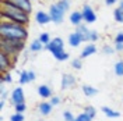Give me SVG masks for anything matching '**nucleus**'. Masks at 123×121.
Returning a JSON list of instances; mask_svg holds the SVG:
<instances>
[{"label": "nucleus", "instance_id": "nucleus-1", "mask_svg": "<svg viewBox=\"0 0 123 121\" xmlns=\"http://www.w3.org/2000/svg\"><path fill=\"white\" fill-rule=\"evenodd\" d=\"M0 4H1V7H0L1 22H17L21 24V25H25V27L30 24V14L25 13L24 10L7 3L6 0H1Z\"/></svg>", "mask_w": 123, "mask_h": 121}, {"label": "nucleus", "instance_id": "nucleus-2", "mask_svg": "<svg viewBox=\"0 0 123 121\" xmlns=\"http://www.w3.org/2000/svg\"><path fill=\"white\" fill-rule=\"evenodd\" d=\"M0 38L27 40L28 29L25 25L17 22H0Z\"/></svg>", "mask_w": 123, "mask_h": 121}, {"label": "nucleus", "instance_id": "nucleus-3", "mask_svg": "<svg viewBox=\"0 0 123 121\" xmlns=\"http://www.w3.org/2000/svg\"><path fill=\"white\" fill-rule=\"evenodd\" d=\"M25 47V40L20 39H4L0 38V52L6 53L7 56L15 59L18 53Z\"/></svg>", "mask_w": 123, "mask_h": 121}, {"label": "nucleus", "instance_id": "nucleus-4", "mask_svg": "<svg viewBox=\"0 0 123 121\" xmlns=\"http://www.w3.org/2000/svg\"><path fill=\"white\" fill-rule=\"evenodd\" d=\"M14 60L15 59L7 56V54L3 53V52H0V72H1V74H4V72H10V68L13 67Z\"/></svg>", "mask_w": 123, "mask_h": 121}, {"label": "nucleus", "instance_id": "nucleus-5", "mask_svg": "<svg viewBox=\"0 0 123 121\" xmlns=\"http://www.w3.org/2000/svg\"><path fill=\"white\" fill-rule=\"evenodd\" d=\"M49 15H50V20L55 24H62L63 22V18H64V11L59 8L57 4H52L49 7Z\"/></svg>", "mask_w": 123, "mask_h": 121}, {"label": "nucleus", "instance_id": "nucleus-6", "mask_svg": "<svg viewBox=\"0 0 123 121\" xmlns=\"http://www.w3.org/2000/svg\"><path fill=\"white\" fill-rule=\"evenodd\" d=\"M6 1L10 3V4H13V6H15V7L24 10L28 14L32 11V3H31V0H6Z\"/></svg>", "mask_w": 123, "mask_h": 121}, {"label": "nucleus", "instance_id": "nucleus-7", "mask_svg": "<svg viewBox=\"0 0 123 121\" xmlns=\"http://www.w3.org/2000/svg\"><path fill=\"white\" fill-rule=\"evenodd\" d=\"M81 13H83V18H84V22L87 24H92L97 21V15L94 13V10H92L91 6H88V4H85L83 10H81Z\"/></svg>", "mask_w": 123, "mask_h": 121}, {"label": "nucleus", "instance_id": "nucleus-8", "mask_svg": "<svg viewBox=\"0 0 123 121\" xmlns=\"http://www.w3.org/2000/svg\"><path fill=\"white\" fill-rule=\"evenodd\" d=\"M46 49L53 54L56 52H60V50H64V43H63V39L62 38H55L50 40V43L48 46H45Z\"/></svg>", "mask_w": 123, "mask_h": 121}, {"label": "nucleus", "instance_id": "nucleus-9", "mask_svg": "<svg viewBox=\"0 0 123 121\" xmlns=\"http://www.w3.org/2000/svg\"><path fill=\"white\" fill-rule=\"evenodd\" d=\"M11 104H20V103H25V95H24L23 88H15L13 93H11V98H10Z\"/></svg>", "mask_w": 123, "mask_h": 121}, {"label": "nucleus", "instance_id": "nucleus-10", "mask_svg": "<svg viewBox=\"0 0 123 121\" xmlns=\"http://www.w3.org/2000/svg\"><path fill=\"white\" fill-rule=\"evenodd\" d=\"M76 32L80 35V38L83 39V42H91V31L88 29L85 25H83V24L78 25Z\"/></svg>", "mask_w": 123, "mask_h": 121}, {"label": "nucleus", "instance_id": "nucleus-11", "mask_svg": "<svg viewBox=\"0 0 123 121\" xmlns=\"http://www.w3.org/2000/svg\"><path fill=\"white\" fill-rule=\"evenodd\" d=\"M74 83H76L74 75H71V74H63V77H62V89L71 88Z\"/></svg>", "mask_w": 123, "mask_h": 121}, {"label": "nucleus", "instance_id": "nucleus-12", "mask_svg": "<svg viewBox=\"0 0 123 121\" xmlns=\"http://www.w3.org/2000/svg\"><path fill=\"white\" fill-rule=\"evenodd\" d=\"M35 21L39 24V25H45V24L50 22V15L49 13H45V11H38L37 15H35Z\"/></svg>", "mask_w": 123, "mask_h": 121}, {"label": "nucleus", "instance_id": "nucleus-13", "mask_svg": "<svg viewBox=\"0 0 123 121\" xmlns=\"http://www.w3.org/2000/svg\"><path fill=\"white\" fill-rule=\"evenodd\" d=\"M95 52H97V46L94 45V43H88V45L83 49V52H81V54H80V59H81V60H83V59H87L88 56L94 54Z\"/></svg>", "mask_w": 123, "mask_h": 121}, {"label": "nucleus", "instance_id": "nucleus-14", "mask_svg": "<svg viewBox=\"0 0 123 121\" xmlns=\"http://www.w3.org/2000/svg\"><path fill=\"white\" fill-rule=\"evenodd\" d=\"M84 21V18H83V13L81 11H73L71 14H70V22L73 24V25H81V22Z\"/></svg>", "mask_w": 123, "mask_h": 121}, {"label": "nucleus", "instance_id": "nucleus-15", "mask_svg": "<svg viewBox=\"0 0 123 121\" xmlns=\"http://www.w3.org/2000/svg\"><path fill=\"white\" fill-rule=\"evenodd\" d=\"M38 95L42 99H48V98H52V89L49 85H41L38 86Z\"/></svg>", "mask_w": 123, "mask_h": 121}, {"label": "nucleus", "instance_id": "nucleus-16", "mask_svg": "<svg viewBox=\"0 0 123 121\" xmlns=\"http://www.w3.org/2000/svg\"><path fill=\"white\" fill-rule=\"evenodd\" d=\"M52 107L53 106L50 104V102H42V103H39L38 110L42 116H49L50 111H52Z\"/></svg>", "mask_w": 123, "mask_h": 121}, {"label": "nucleus", "instance_id": "nucleus-17", "mask_svg": "<svg viewBox=\"0 0 123 121\" xmlns=\"http://www.w3.org/2000/svg\"><path fill=\"white\" fill-rule=\"evenodd\" d=\"M81 42H83V39L80 38V35H78L77 32L70 33V36H69V45L71 46V47H78Z\"/></svg>", "mask_w": 123, "mask_h": 121}, {"label": "nucleus", "instance_id": "nucleus-18", "mask_svg": "<svg viewBox=\"0 0 123 121\" xmlns=\"http://www.w3.org/2000/svg\"><path fill=\"white\" fill-rule=\"evenodd\" d=\"M83 93H84L85 96H88V98H91V96H95L97 93H98V89L97 88H94L91 85H83Z\"/></svg>", "mask_w": 123, "mask_h": 121}, {"label": "nucleus", "instance_id": "nucleus-19", "mask_svg": "<svg viewBox=\"0 0 123 121\" xmlns=\"http://www.w3.org/2000/svg\"><path fill=\"white\" fill-rule=\"evenodd\" d=\"M101 110H102V113L105 114L106 117H109V118H117V117L120 116V113L115 111L113 109H111V107H108V106H104Z\"/></svg>", "mask_w": 123, "mask_h": 121}, {"label": "nucleus", "instance_id": "nucleus-20", "mask_svg": "<svg viewBox=\"0 0 123 121\" xmlns=\"http://www.w3.org/2000/svg\"><path fill=\"white\" fill-rule=\"evenodd\" d=\"M53 57L56 59V60H59V61H66L70 57V54L67 53V52H64V50H60V52L53 53Z\"/></svg>", "mask_w": 123, "mask_h": 121}, {"label": "nucleus", "instance_id": "nucleus-21", "mask_svg": "<svg viewBox=\"0 0 123 121\" xmlns=\"http://www.w3.org/2000/svg\"><path fill=\"white\" fill-rule=\"evenodd\" d=\"M42 47H43V45L41 43L39 39H37V40H32V43L30 45V50L31 52H41Z\"/></svg>", "mask_w": 123, "mask_h": 121}, {"label": "nucleus", "instance_id": "nucleus-22", "mask_svg": "<svg viewBox=\"0 0 123 121\" xmlns=\"http://www.w3.org/2000/svg\"><path fill=\"white\" fill-rule=\"evenodd\" d=\"M38 39L41 40V43H42L43 46H48L49 43H50V40H52V39H50V36H49V33H48V32H43V33H41Z\"/></svg>", "mask_w": 123, "mask_h": 121}, {"label": "nucleus", "instance_id": "nucleus-23", "mask_svg": "<svg viewBox=\"0 0 123 121\" xmlns=\"http://www.w3.org/2000/svg\"><path fill=\"white\" fill-rule=\"evenodd\" d=\"M18 82L21 83V85H25V83L30 82L28 71H21V72H20V78H18Z\"/></svg>", "mask_w": 123, "mask_h": 121}, {"label": "nucleus", "instance_id": "nucleus-24", "mask_svg": "<svg viewBox=\"0 0 123 121\" xmlns=\"http://www.w3.org/2000/svg\"><path fill=\"white\" fill-rule=\"evenodd\" d=\"M56 4L59 6V8H60V10H63V11L66 13V11L70 8V0H59Z\"/></svg>", "mask_w": 123, "mask_h": 121}, {"label": "nucleus", "instance_id": "nucleus-25", "mask_svg": "<svg viewBox=\"0 0 123 121\" xmlns=\"http://www.w3.org/2000/svg\"><path fill=\"white\" fill-rule=\"evenodd\" d=\"M115 74L117 77H123V60L117 61L115 64Z\"/></svg>", "mask_w": 123, "mask_h": 121}, {"label": "nucleus", "instance_id": "nucleus-26", "mask_svg": "<svg viewBox=\"0 0 123 121\" xmlns=\"http://www.w3.org/2000/svg\"><path fill=\"white\" fill-rule=\"evenodd\" d=\"M113 15H115L116 22H122L123 24V10L122 8H116L113 11Z\"/></svg>", "mask_w": 123, "mask_h": 121}, {"label": "nucleus", "instance_id": "nucleus-27", "mask_svg": "<svg viewBox=\"0 0 123 121\" xmlns=\"http://www.w3.org/2000/svg\"><path fill=\"white\" fill-rule=\"evenodd\" d=\"M84 113L87 114V116H90L92 120H94V118H95V116H97V110H95L92 106H87L84 109Z\"/></svg>", "mask_w": 123, "mask_h": 121}, {"label": "nucleus", "instance_id": "nucleus-28", "mask_svg": "<svg viewBox=\"0 0 123 121\" xmlns=\"http://www.w3.org/2000/svg\"><path fill=\"white\" fill-rule=\"evenodd\" d=\"M71 67L76 68V70H81V68H83L81 59H80V57H78V59H73V60H71Z\"/></svg>", "mask_w": 123, "mask_h": 121}, {"label": "nucleus", "instance_id": "nucleus-29", "mask_svg": "<svg viewBox=\"0 0 123 121\" xmlns=\"http://www.w3.org/2000/svg\"><path fill=\"white\" fill-rule=\"evenodd\" d=\"M0 79H1V82H7V83L13 82V78H11V74H10V72H4V74H1Z\"/></svg>", "mask_w": 123, "mask_h": 121}, {"label": "nucleus", "instance_id": "nucleus-30", "mask_svg": "<svg viewBox=\"0 0 123 121\" xmlns=\"http://www.w3.org/2000/svg\"><path fill=\"white\" fill-rule=\"evenodd\" d=\"M14 110H15V113H21L23 114L25 110H27V104L25 103H20V104H15L14 106Z\"/></svg>", "mask_w": 123, "mask_h": 121}, {"label": "nucleus", "instance_id": "nucleus-31", "mask_svg": "<svg viewBox=\"0 0 123 121\" xmlns=\"http://www.w3.org/2000/svg\"><path fill=\"white\" fill-rule=\"evenodd\" d=\"M10 121H24V116L21 113H14L10 117Z\"/></svg>", "mask_w": 123, "mask_h": 121}, {"label": "nucleus", "instance_id": "nucleus-32", "mask_svg": "<svg viewBox=\"0 0 123 121\" xmlns=\"http://www.w3.org/2000/svg\"><path fill=\"white\" fill-rule=\"evenodd\" d=\"M63 118H64V121H74L76 120V117L70 113V111H67V110L63 113Z\"/></svg>", "mask_w": 123, "mask_h": 121}, {"label": "nucleus", "instance_id": "nucleus-33", "mask_svg": "<svg viewBox=\"0 0 123 121\" xmlns=\"http://www.w3.org/2000/svg\"><path fill=\"white\" fill-rule=\"evenodd\" d=\"M60 103V98L59 96H52V99H50V104L52 106H57Z\"/></svg>", "mask_w": 123, "mask_h": 121}, {"label": "nucleus", "instance_id": "nucleus-34", "mask_svg": "<svg viewBox=\"0 0 123 121\" xmlns=\"http://www.w3.org/2000/svg\"><path fill=\"white\" fill-rule=\"evenodd\" d=\"M102 50H104V53H105V54H112L113 52H115V49H113V47H111V46H104V49H102Z\"/></svg>", "mask_w": 123, "mask_h": 121}, {"label": "nucleus", "instance_id": "nucleus-35", "mask_svg": "<svg viewBox=\"0 0 123 121\" xmlns=\"http://www.w3.org/2000/svg\"><path fill=\"white\" fill-rule=\"evenodd\" d=\"M115 43H123V32H119L115 36Z\"/></svg>", "mask_w": 123, "mask_h": 121}, {"label": "nucleus", "instance_id": "nucleus-36", "mask_svg": "<svg viewBox=\"0 0 123 121\" xmlns=\"http://www.w3.org/2000/svg\"><path fill=\"white\" fill-rule=\"evenodd\" d=\"M98 36H99V35H98L97 31H91V42H95V40L98 39Z\"/></svg>", "mask_w": 123, "mask_h": 121}, {"label": "nucleus", "instance_id": "nucleus-37", "mask_svg": "<svg viewBox=\"0 0 123 121\" xmlns=\"http://www.w3.org/2000/svg\"><path fill=\"white\" fill-rule=\"evenodd\" d=\"M28 77H30V82L35 81V78H37V75H35V72H34V71H28Z\"/></svg>", "mask_w": 123, "mask_h": 121}, {"label": "nucleus", "instance_id": "nucleus-38", "mask_svg": "<svg viewBox=\"0 0 123 121\" xmlns=\"http://www.w3.org/2000/svg\"><path fill=\"white\" fill-rule=\"evenodd\" d=\"M115 50L122 52V50H123V43H115Z\"/></svg>", "mask_w": 123, "mask_h": 121}, {"label": "nucleus", "instance_id": "nucleus-39", "mask_svg": "<svg viewBox=\"0 0 123 121\" xmlns=\"http://www.w3.org/2000/svg\"><path fill=\"white\" fill-rule=\"evenodd\" d=\"M105 1H106V4H108V6H111V4H115V3L117 1V0H105Z\"/></svg>", "mask_w": 123, "mask_h": 121}, {"label": "nucleus", "instance_id": "nucleus-40", "mask_svg": "<svg viewBox=\"0 0 123 121\" xmlns=\"http://www.w3.org/2000/svg\"><path fill=\"white\" fill-rule=\"evenodd\" d=\"M6 96H7V93H6L4 91H1V99L4 100V99H6Z\"/></svg>", "mask_w": 123, "mask_h": 121}, {"label": "nucleus", "instance_id": "nucleus-41", "mask_svg": "<svg viewBox=\"0 0 123 121\" xmlns=\"http://www.w3.org/2000/svg\"><path fill=\"white\" fill-rule=\"evenodd\" d=\"M3 107H4V100L0 99V109H3Z\"/></svg>", "mask_w": 123, "mask_h": 121}, {"label": "nucleus", "instance_id": "nucleus-42", "mask_svg": "<svg viewBox=\"0 0 123 121\" xmlns=\"http://www.w3.org/2000/svg\"><path fill=\"white\" fill-rule=\"evenodd\" d=\"M119 8H122V10H123V0H120V4H119Z\"/></svg>", "mask_w": 123, "mask_h": 121}, {"label": "nucleus", "instance_id": "nucleus-43", "mask_svg": "<svg viewBox=\"0 0 123 121\" xmlns=\"http://www.w3.org/2000/svg\"><path fill=\"white\" fill-rule=\"evenodd\" d=\"M31 1H32V0H31Z\"/></svg>", "mask_w": 123, "mask_h": 121}]
</instances>
